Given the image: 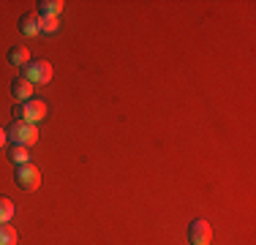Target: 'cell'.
<instances>
[{
  "mask_svg": "<svg viewBox=\"0 0 256 245\" xmlns=\"http://www.w3.org/2000/svg\"><path fill=\"white\" fill-rule=\"evenodd\" d=\"M46 112H50V106H46L41 98H30V101H22V104H16L14 106V120H22V122H41L46 118Z\"/></svg>",
  "mask_w": 256,
  "mask_h": 245,
  "instance_id": "6da1fadb",
  "label": "cell"
},
{
  "mask_svg": "<svg viewBox=\"0 0 256 245\" xmlns=\"http://www.w3.org/2000/svg\"><path fill=\"white\" fill-rule=\"evenodd\" d=\"M6 134H8L11 144H22V147H30L38 142V128L33 126V122H22V120H14L8 128H6Z\"/></svg>",
  "mask_w": 256,
  "mask_h": 245,
  "instance_id": "7a4b0ae2",
  "label": "cell"
},
{
  "mask_svg": "<svg viewBox=\"0 0 256 245\" xmlns=\"http://www.w3.org/2000/svg\"><path fill=\"white\" fill-rule=\"evenodd\" d=\"M22 76L30 84H46V82H52V63L50 60H30L22 68Z\"/></svg>",
  "mask_w": 256,
  "mask_h": 245,
  "instance_id": "3957f363",
  "label": "cell"
},
{
  "mask_svg": "<svg viewBox=\"0 0 256 245\" xmlns=\"http://www.w3.org/2000/svg\"><path fill=\"white\" fill-rule=\"evenodd\" d=\"M14 182L22 188V191H36V188L41 186V172H38V166H33V164H22V166H16Z\"/></svg>",
  "mask_w": 256,
  "mask_h": 245,
  "instance_id": "277c9868",
  "label": "cell"
},
{
  "mask_svg": "<svg viewBox=\"0 0 256 245\" xmlns=\"http://www.w3.org/2000/svg\"><path fill=\"white\" fill-rule=\"evenodd\" d=\"M188 240H191V245H210V240H212L210 224L204 218L191 220V226H188Z\"/></svg>",
  "mask_w": 256,
  "mask_h": 245,
  "instance_id": "5b68a950",
  "label": "cell"
},
{
  "mask_svg": "<svg viewBox=\"0 0 256 245\" xmlns=\"http://www.w3.org/2000/svg\"><path fill=\"white\" fill-rule=\"evenodd\" d=\"M16 30H20L22 36H41V16H38V11L22 14L20 22H16Z\"/></svg>",
  "mask_w": 256,
  "mask_h": 245,
  "instance_id": "8992f818",
  "label": "cell"
},
{
  "mask_svg": "<svg viewBox=\"0 0 256 245\" xmlns=\"http://www.w3.org/2000/svg\"><path fill=\"white\" fill-rule=\"evenodd\" d=\"M11 96L16 98V104L30 101V98H33V84H30L25 76H16L14 82H11Z\"/></svg>",
  "mask_w": 256,
  "mask_h": 245,
  "instance_id": "52a82bcc",
  "label": "cell"
},
{
  "mask_svg": "<svg viewBox=\"0 0 256 245\" xmlns=\"http://www.w3.org/2000/svg\"><path fill=\"white\" fill-rule=\"evenodd\" d=\"M6 58H8L11 66H16V68H25V66L30 63V49H28V46H11Z\"/></svg>",
  "mask_w": 256,
  "mask_h": 245,
  "instance_id": "ba28073f",
  "label": "cell"
},
{
  "mask_svg": "<svg viewBox=\"0 0 256 245\" xmlns=\"http://www.w3.org/2000/svg\"><path fill=\"white\" fill-rule=\"evenodd\" d=\"M66 8L63 0H38V16H60Z\"/></svg>",
  "mask_w": 256,
  "mask_h": 245,
  "instance_id": "9c48e42d",
  "label": "cell"
},
{
  "mask_svg": "<svg viewBox=\"0 0 256 245\" xmlns=\"http://www.w3.org/2000/svg\"><path fill=\"white\" fill-rule=\"evenodd\" d=\"M8 158L16 164V166L30 164V152H28V147H22V144H11V147H8Z\"/></svg>",
  "mask_w": 256,
  "mask_h": 245,
  "instance_id": "30bf717a",
  "label": "cell"
},
{
  "mask_svg": "<svg viewBox=\"0 0 256 245\" xmlns=\"http://www.w3.org/2000/svg\"><path fill=\"white\" fill-rule=\"evenodd\" d=\"M16 229L11 224H0V245H16Z\"/></svg>",
  "mask_w": 256,
  "mask_h": 245,
  "instance_id": "8fae6325",
  "label": "cell"
},
{
  "mask_svg": "<svg viewBox=\"0 0 256 245\" xmlns=\"http://www.w3.org/2000/svg\"><path fill=\"white\" fill-rule=\"evenodd\" d=\"M14 218V202L8 196H0V224H8Z\"/></svg>",
  "mask_w": 256,
  "mask_h": 245,
  "instance_id": "7c38bea8",
  "label": "cell"
},
{
  "mask_svg": "<svg viewBox=\"0 0 256 245\" xmlns=\"http://www.w3.org/2000/svg\"><path fill=\"white\" fill-rule=\"evenodd\" d=\"M58 28H60L58 16H41V33H44V36H54V33H58Z\"/></svg>",
  "mask_w": 256,
  "mask_h": 245,
  "instance_id": "4fadbf2b",
  "label": "cell"
},
{
  "mask_svg": "<svg viewBox=\"0 0 256 245\" xmlns=\"http://www.w3.org/2000/svg\"><path fill=\"white\" fill-rule=\"evenodd\" d=\"M6 139H8V134H6V128H0V147L6 144Z\"/></svg>",
  "mask_w": 256,
  "mask_h": 245,
  "instance_id": "5bb4252c",
  "label": "cell"
}]
</instances>
